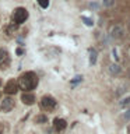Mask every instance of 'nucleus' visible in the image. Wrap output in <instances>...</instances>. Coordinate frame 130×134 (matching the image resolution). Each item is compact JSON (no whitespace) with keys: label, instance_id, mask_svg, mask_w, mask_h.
<instances>
[{"label":"nucleus","instance_id":"obj_20","mask_svg":"<svg viewBox=\"0 0 130 134\" xmlns=\"http://www.w3.org/2000/svg\"><path fill=\"white\" fill-rule=\"evenodd\" d=\"M122 92H124V87H120V88H119V91L116 92V95H120Z\"/></svg>","mask_w":130,"mask_h":134},{"label":"nucleus","instance_id":"obj_11","mask_svg":"<svg viewBox=\"0 0 130 134\" xmlns=\"http://www.w3.org/2000/svg\"><path fill=\"white\" fill-rule=\"evenodd\" d=\"M101 4L105 8H112V7H115L116 0H101Z\"/></svg>","mask_w":130,"mask_h":134},{"label":"nucleus","instance_id":"obj_21","mask_svg":"<svg viewBox=\"0 0 130 134\" xmlns=\"http://www.w3.org/2000/svg\"><path fill=\"white\" fill-rule=\"evenodd\" d=\"M129 56H130V46H129Z\"/></svg>","mask_w":130,"mask_h":134},{"label":"nucleus","instance_id":"obj_12","mask_svg":"<svg viewBox=\"0 0 130 134\" xmlns=\"http://www.w3.org/2000/svg\"><path fill=\"white\" fill-rule=\"evenodd\" d=\"M95 62H96V52H95V49H91L90 50V63L95 64Z\"/></svg>","mask_w":130,"mask_h":134},{"label":"nucleus","instance_id":"obj_23","mask_svg":"<svg viewBox=\"0 0 130 134\" xmlns=\"http://www.w3.org/2000/svg\"><path fill=\"white\" fill-rule=\"evenodd\" d=\"M129 27H130V18H129Z\"/></svg>","mask_w":130,"mask_h":134},{"label":"nucleus","instance_id":"obj_8","mask_svg":"<svg viewBox=\"0 0 130 134\" xmlns=\"http://www.w3.org/2000/svg\"><path fill=\"white\" fill-rule=\"evenodd\" d=\"M108 71L111 75H119L122 73V67L119 63H111V64L108 66Z\"/></svg>","mask_w":130,"mask_h":134},{"label":"nucleus","instance_id":"obj_9","mask_svg":"<svg viewBox=\"0 0 130 134\" xmlns=\"http://www.w3.org/2000/svg\"><path fill=\"white\" fill-rule=\"evenodd\" d=\"M21 100H23L25 105H34L35 96H34V94H31V92H24L23 96H21Z\"/></svg>","mask_w":130,"mask_h":134},{"label":"nucleus","instance_id":"obj_18","mask_svg":"<svg viewBox=\"0 0 130 134\" xmlns=\"http://www.w3.org/2000/svg\"><path fill=\"white\" fill-rule=\"evenodd\" d=\"M124 119H126V120H130V109H127V110H126V113H124Z\"/></svg>","mask_w":130,"mask_h":134},{"label":"nucleus","instance_id":"obj_19","mask_svg":"<svg viewBox=\"0 0 130 134\" xmlns=\"http://www.w3.org/2000/svg\"><path fill=\"white\" fill-rule=\"evenodd\" d=\"M83 20H84V21H85V24H87V25H92V21H91L90 18H85V17H84V18H83Z\"/></svg>","mask_w":130,"mask_h":134},{"label":"nucleus","instance_id":"obj_22","mask_svg":"<svg viewBox=\"0 0 130 134\" xmlns=\"http://www.w3.org/2000/svg\"><path fill=\"white\" fill-rule=\"evenodd\" d=\"M0 87H2V80H0Z\"/></svg>","mask_w":130,"mask_h":134},{"label":"nucleus","instance_id":"obj_13","mask_svg":"<svg viewBox=\"0 0 130 134\" xmlns=\"http://www.w3.org/2000/svg\"><path fill=\"white\" fill-rule=\"evenodd\" d=\"M35 121L36 123H46L48 121V116H45V115H38L35 117Z\"/></svg>","mask_w":130,"mask_h":134},{"label":"nucleus","instance_id":"obj_2","mask_svg":"<svg viewBox=\"0 0 130 134\" xmlns=\"http://www.w3.org/2000/svg\"><path fill=\"white\" fill-rule=\"evenodd\" d=\"M109 36L112 39H122L124 36V28L120 24H113L109 28Z\"/></svg>","mask_w":130,"mask_h":134},{"label":"nucleus","instance_id":"obj_16","mask_svg":"<svg viewBox=\"0 0 130 134\" xmlns=\"http://www.w3.org/2000/svg\"><path fill=\"white\" fill-rule=\"evenodd\" d=\"M112 57L115 59V60H117V59H119V54H117V49H116V48L112 49Z\"/></svg>","mask_w":130,"mask_h":134},{"label":"nucleus","instance_id":"obj_24","mask_svg":"<svg viewBox=\"0 0 130 134\" xmlns=\"http://www.w3.org/2000/svg\"><path fill=\"white\" fill-rule=\"evenodd\" d=\"M0 134H3V131H2V130H0Z\"/></svg>","mask_w":130,"mask_h":134},{"label":"nucleus","instance_id":"obj_1","mask_svg":"<svg viewBox=\"0 0 130 134\" xmlns=\"http://www.w3.org/2000/svg\"><path fill=\"white\" fill-rule=\"evenodd\" d=\"M38 85V77L35 75V73L32 71H27L20 77L18 80V87L21 90H24L25 92H29L32 90H35Z\"/></svg>","mask_w":130,"mask_h":134},{"label":"nucleus","instance_id":"obj_10","mask_svg":"<svg viewBox=\"0 0 130 134\" xmlns=\"http://www.w3.org/2000/svg\"><path fill=\"white\" fill-rule=\"evenodd\" d=\"M8 60V53L6 49H0V67L4 66Z\"/></svg>","mask_w":130,"mask_h":134},{"label":"nucleus","instance_id":"obj_15","mask_svg":"<svg viewBox=\"0 0 130 134\" xmlns=\"http://www.w3.org/2000/svg\"><path fill=\"white\" fill-rule=\"evenodd\" d=\"M36 2H38V4H39L42 8H46L49 6V0H36Z\"/></svg>","mask_w":130,"mask_h":134},{"label":"nucleus","instance_id":"obj_17","mask_svg":"<svg viewBox=\"0 0 130 134\" xmlns=\"http://www.w3.org/2000/svg\"><path fill=\"white\" fill-rule=\"evenodd\" d=\"M83 77H80V75H77V77H74V80L71 81V84H75V82H78V81H81Z\"/></svg>","mask_w":130,"mask_h":134},{"label":"nucleus","instance_id":"obj_25","mask_svg":"<svg viewBox=\"0 0 130 134\" xmlns=\"http://www.w3.org/2000/svg\"><path fill=\"white\" fill-rule=\"evenodd\" d=\"M0 96H2V94H0Z\"/></svg>","mask_w":130,"mask_h":134},{"label":"nucleus","instance_id":"obj_5","mask_svg":"<svg viewBox=\"0 0 130 134\" xmlns=\"http://www.w3.org/2000/svg\"><path fill=\"white\" fill-rule=\"evenodd\" d=\"M13 108H14V100H13L11 98H3L2 105H0L2 112H10Z\"/></svg>","mask_w":130,"mask_h":134},{"label":"nucleus","instance_id":"obj_14","mask_svg":"<svg viewBox=\"0 0 130 134\" xmlns=\"http://www.w3.org/2000/svg\"><path fill=\"white\" fill-rule=\"evenodd\" d=\"M119 105H120V106H127V105H130V95L124 96V98L119 102Z\"/></svg>","mask_w":130,"mask_h":134},{"label":"nucleus","instance_id":"obj_6","mask_svg":"<svg viewBox=\"0 0 130 134\" xmlns=\"http://www.w3.org/2000/svg\"><path fill=\"white\" fill-rule=\"evenodd\" d=\"M17 90H18V84H17L14 80H10V81L6 84V87H4V91H6V94H8V95L15 94Z\"/></svg>","mask_w":130,"mask_h":134},{"label":"nucleus","instance_id":"obj_7","mask_svg":"<svg viewBox=\"0 0 130 134\" xmlns=\"http://www.w3.org/2000/svg\"><path fill=\"white\" fill-rule=\"evenodd\" d=\"M53 127L56 131H63L66 127H67V123L64 119H59V117H56V119L53 120Z\"/></svg>","mask_w":130,"mask_h":134},{"label":"nucleus","instance_id":"obj_4","mask_svg":"<svg viewBox=\"0 0 130 134\" xmlns=\"http://www.w3.org/2000/svg\"><path fill=\"white\" fill-rule=\"evenodd\" d=\"M41 105H42L44 109H46V110H53V109L57 106V102L55 100V98L46 95V96H44V98L41 99Z\"/></svg>","mask_w":130,"mask_h":134},{"label":"nucleus","instance_id":"obj_3","mask_svg":"<svg viewBox=\"0 0 130 134\" xmlns=\"http://www.w3.org/2000/svg\"><path fill=\"white\" fill-rule=\"evenodd\" d=\"M28 18V11L25 10L24 7H18L14 10V14H13V20H14L15 24H23L25 23V20Z\"/></svg>","mask_w":130,"mask_h":134}]
</instances>
